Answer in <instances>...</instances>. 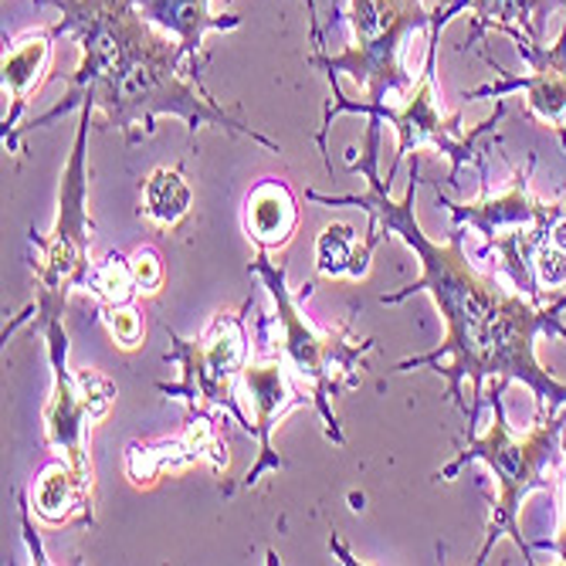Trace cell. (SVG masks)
<instances>
[{"label":"cell","instance_id":"1","mask_svg":"<svg viewBox=\"0 0 566 566\" xmlns=\"http://www.w3.org/2000/svg\"><path fill=\"white\" fill-rule=\"evenodd\" d=\"M377 149H380V119L367 116V139L364 157L356 160L353 146L346 149V167L353 174L367 177V193H319L305 190L308 200L326 203V208H364L370 221H377L387 234L400 238L418 254L421 275L403 285L394 295H384V305H397L410 295H431L438 316L444 323V339L421 356L400 359L390 374L407 370H434L448 380V397L465 410L469 438L479 424V407L485 397V384H526L536 397V421L553 418L559 407H566V384L556 380L536 356L539 336L566 339L559 316L549 313V305L533 302L530 295H512L495 279L472 269L465 259V228H454L444 244L431 241L415 214V197L421 187V160L410 164V184L403 200L390 197V180L377 174Z\"/></svg>","mask_w":566,"mask_h":566},{"label":"cell","instance_id":"2","mask_svg":"<svg viewBox=\"0 0 566 566\" xmlns=\"http://www.w3.org/2000/svg\"><path fill=\"white\" fill-rule=\"evenodd\" d=\"M51 4L62 11L55 34L78 44L82 62L65 78L69 92L59 106L18 129V149L21 133L28 129H41L72 109H98L109 126L123 133L126 146L157 133L160 116H177L187 123L190 136H197L200 126H218L279 153L275 139L218 106L214 95L190 75L184 78L187 65L180 44L153 28L139 14L136 0H51Z\"/></svg>","mask_w":566,"mask_h":566},{"label":"cell","instance_id":"3","mask_svg":"<svg viewBox=\"0 0 566 566\" xmlns=\"http://www.w3.org/2000/svg\"><path fill=\"white\" fill-rule=\"evenodd\" d=\"M461 11H465V0H448L444 8H434V24L428 31V55H424V65H421V75L418 82L410 85V92L397 102H380V106H370V102H356V98H346L339 92V82H329L333 88V98L326 102V113H323V126L316 133V143L319 149L326 153V136H329V126L336 116H377V119H387L394 129H397V160L387 174V180L397 177V170L403 167V160L418 157L421 149H434L438 157H448L451 164V187H458L461 180V170H465L469 164H482V157L475 153V143L479 136L492 133L505 109L495 106V113L489 119H482L479 126H472L469 133L461 129V116H465V109H458L451 116H441L438 113V92H434V72H438V44H441V28L458 18Z\"/></svg>","mask_w":566,"mask_h":566},{"label":"cell","instance_id":"4","mask_svg":"<svg viewBox=\"0 0 566 566\" xmlns=\"http://www.w3.org/2000/svg\"><path fill=\"white\" fill-rule=\"evenodd\" d=\"M489 403H492V424H489V434L485 438H469V448L458 451V458L451 465H444L434 479L438 482H451L461 469L469 465V461H482V465L492 469L495 475V485H499V495L492 502V516H489V526H485V543L475 556V563H485L492 546L509 536L516 543L526 556V563H536L533 559V546L523 539V530H520V509H523V499L536 489L549 492L556 489L553 479H546L549 469H559L566 461V407L563 415L556 418H543L533 424V431L526 438L512 434V424L505 418V403H502V387H492L489 390Z\"/></svg>","mask_w":566,"mask_h":566},{"label":"cell","instance_id":"5","mask_svg":"<svg viewBox=\"0 0 566 566\" xmlns=\"http://www.w3.org/2000/svg\"><path fill=\"white\" fill-rule=\"evenodd\" d=\"M248 269L262 279V285L269 289V295L275 302L279 356L295 370V377L308 387L313 407L319 410V418H323L326 438L336 448H343L346 434H343L339 418L333 410V397H339V390L359 387L356 367L364 364V356L377 343L374 339H356L346 323L329 329V333H319L313 323L302 316L298 295H292L289 282H285V265L272 262V251L259 248V254H254Z\"/></svg>","mask_w":566,"mask_h":566},{"label":"cell","instance_id":"6","mask_svg":"<svg viewBox=\"0 0 566 566\" xmlns=\"http://www.w3.org/2000/svg\"><path fill=\"white\" fill-rule=\"evenodd\" d=\"M88 126H92V109H82L75 143L69 153V164L62 174V190H59V218L51 234H31L34 244V262H31V279H34V305H31V329L41 333L48 323L62 319L69 295L75 289H88V275L95 269L92 262V234L95 224L88 218ZM18 319V323H21Z\"/></svg>","mask_w":566,"mask_h":566},{"label":"cell","instance_id":"7","mask_svg":"<svg viewBox=\"0 0 566 566\" xmlns=\"http://www.w3.org/2000/svg\"><path fill=\"white\" fill-rule=\"evenodd\" d=\"M536 157H526V170H516L509 190L485 193L472 203H454L434 187V197L441 208H448L454 228H475L485 238V248L499 254L502 272L512 279L520 292H526L533 302H543V285L536 279V254L553 238L556 224L566 218V200H536L530 193Z\"/></svg>","mask_w":566,"mask_h":566},{"label":"cell","instance_id":"8","mask_svg":"<svg viewBox=\"0 0 566 566\" xmlns=\"http://www.w3.org/2000/svg\"><path fill=\"white\" fill-rule=\"evenodd\" d=\"M353 44L339 55H308V65L326 72L329 82L349 75L367 92L364 102L380 106L410 92V72L403 65V44L418 31H431L434 11L424 0H349L346 11Z\"/></svg>","mask_w":566,"mask_h":566},{"label":"cell","instance_id":"9","mask_svg":"<svg viewBox=\"0 0 566 566\" xmlns=\"http://www.w3.org/2000/svg\"><path fill=\"white\" fill-rule=\"evenodd\" d=\"M254 308V298H248L238 313H218L211 326L197 339H180L170 333V353L167 359L180 364V384H157L160 394L184 400L190 415H228L234 418L248 434L254 431V418H248L234 384L241 380L248 367V313Z\"/></svg>","mask_w":566,"mask_h":566},{"label":"cell","instance_id":"10","mask_svg":"<svg viewBox=\"0 0 566 566\" xmlns=\"http://www.w3.org/2000/svg\"><path fill=\"white\" fill-rule=\"evenodd\" d=\"M41 336L51 367V397L44 407L48 444L62 458H69L75 469L92 475L85 431L109 415V407L116 403V384L109 377H102L98 370H82L75 377L69 374V333L62 319L48 323Z\"/></svg>","mask_w":566,"mask_h":566},{"label":"cell","instance_id":"11","mask_svg":"<svg viewBox=\"0 0 566 566\" xmlns=\"http://www.w3.org/2000/svg\"><path fill=\"white\" fill-rule=\"evenodd\" d=\"M520 55L530 62V75H505L495 59L485 55V62L502 75L492 85H479L465 92V106L475 98H505L509 92H523L526 95V109L536 116L543 126H549L563 149H566V11H563V28L553 44H533V41H516Z\"/></svg>","mask_w":566,"mask_h":566},{"label":"cell","instance_id":"12","mask_svg":"<svg viewBox=\"0 0 566 566\" xmlns=\"http://www.w3.org/2000/svg\"><path fill=\"white\" fill-rule=\"evenodd\" d=\"M289 364L282 356L275 359H265V364H251L241 374V384H244V394L251 400V410H254V441H259V458H254V465L244 472V479H238L234 485L224 489V495H234L241 489H254L262 482V475L269 472H282L285 469V458L275 451V428L279 421L289 415L295 407H305L313 403V397H302L292 384H289Z\"/></svg>","mask_w":566,"mask_h":566},{"label":"cell","instance_id":"13","mask_svg":"<svg viewBox=\"0 0 566 566\" xmlns=\"http://www.w3.org/2000/svg\"><path fill=\"white\" fill-rule=\"evenodd\" d=\"M197 461H208L218 475L228 472V444L218 434V415H190L177 438L133 441L126 448V475L133 485H153L160 475L190 469Z\"/></svg>","mask_w":566,"mask_h":566},{"label":"cell","instance_id":"14","mask_svg":"<svg viewBox=\"0 0 566 566\" xmlns=\"http://www.w3.org/2000/svg\"><path fill=\"white\" fill-rule=\"evenodd\" d=\"M136 8L153 28H160L180 44L187 75L193 82H200V72H203V55H200L203 34L241 28L238 14H214L211 0H136Z\"/></svg>","mask_w":566,"mask_h":566},{"label":"cell","instance_id":"15","mask_svg":"<svg viewBox=\"0 0 566 566\" xmlns=\"http://www.w3.org/2000/svg\"><path fill=\"white\" fill-rule=\"evenodd\" d=\"M59 34L55 28H44L34 34H24L21 41L11 44V51H4V62H0V85H4V95L11 98V109L4 116V146L8 153H21L18 149V123L28 109L31 95L41 88L44 82V69L51 59V48H55Z\"/></svg>","mask_w":566,"mask_h":566},{"label":"cell","instance_id":"16","mask_svg":"<svg viewBox=\"0 0 566 566\" xmlns=\"http://www.w3.org/2000/svg\"><path fill=\"white\" fill-rule=\"evenodd\" d=\"M95 475L75 469L69 458H55L31 482V512L44 526H65L75 516L92 526Z\"/></svg>","mask_w":566,"mask_h":566},{"label":"cell","instance_id":"17","mask_svg":"<svg viewBox=\"0 0 566 566\" xmlns=\"http://www.w3.org/2000/svg\"><path fill=\"white\" fill-rule=\"evenodd\" d=\"M298 228V197L279 177L259 180L244 197V231L254 248L282 251Z\"/></svg>","mask_w":566,"mask_h":566},{"label":"cell","instance_id":"18","mask_svg":"<svg viewBox=\"0 0 566 566\" xmlns=\"http://www.w3.org/2000/svg\"><path fill=\"white\" fill-rule=\"evenodd\" d=\"M563 0H465V11L472 14V44L482 41L485 31H502L512 41H543V21Z\"/></svg>","mask_w":566,"mask_h":566},{"label":"cell","instance_id":"19","mask_svg":"<svg viewBox=\"0 0 566 566\" xmlns=\"http://www.w3.org/2000/svg\"><path fill=\"white\" fill-rule=\"evenodd\" d=\"M384 228L370 221L367 238H359L349 224H326L316 241V272L323 279H364L370 272L374 251L384 241Z\"/></svg>","mask_w":566,"mask_h":566},{"label":"cell","instance_id":"20","mask_svg":"<svg viewBox=\"0 0 566 566\" xmlns=\"http://www.w3.org/2000/svg\"><path fill=\"white\" fill-rule=\"evenodd\" d=\"M193 208V190L180 167H157L143 184V214L164 234H174Z\"/></svg>","mask_w":566,"mask_h":566},{"label":"cell","instance_id":"21","mask_svg":"<svg viewBox=\"0 0 566 566\" xmlns=\"http://www.w3.org/2000/svg\"><path fill=\"white\" fill-rule=\"evenodd\" d=\"M98 305H119V302H136L139 292H136V282H133V272H129V259L119 251H109L106 259L95 262L92 275H88V289Z\"/></svg>","mask_w":566,"mask_h":566},{"label":"cell","instance_id":"22","mask_svg":"<svg viewBox=\"0 0 566 566\" xmlns=\"http://www.w3.org/2000/svg\"><path fill=\"white\" fill-rule=\"evenodd\" d=\"M98 319L106 323L113 343L119 349H139L143 346V336H146V323H143V313L136 308V302H119V305H98Z\"/></svg>","mask_w":566,"mask_h":566},{"label":"cell","instance_id":"23","mask_svg":"<svg viewBox=\"0 0 566 566\" xmlns=\"http://www.w3.org/2000/svg\"><path fill=\"white\" fill-rule=\"evenodd\" d=\"M129 272H133V282H136V292L139 295H157L167 282V265H164V254L153 248V244H143L129 254Z\"/></svg>","mask_w":566,"mask_h":566},{"label":"cell","instance_id":"24","mask_svg":"<svg viewBox=\"0 0 566 566\" xmlns=\"http://www.w3.org/2000/svg\"><path fill=\"white\" fill-rule=\"evenodd\" d=\"M536 279L549 292H556V285L566 282V251L556 248L553 241H546L536 254Z\"/></svg>","mask_w":566,"mask_h":566},{"label":"cell","instance_id":"25","mask_svg":"<svg viewBox=\"0 0 566 566\" xmlns=\"http://www.w3.org/2000/svg\"><path fill=\"white\" fill-rule=\"evenodd\" d=\"M563 444H566V441H563ZM536 546L556 553L559 563H566V461H563V526H559V536H556L553 543H536ZM536 546H533V549H536Z\"/></svg>","mask_w":566,"mask_h":566},{"label":"cell","instance_id":"26","mask_svg":"<svg viewBox=\"0 0 566 566\" xmlns=\"http://www.w3.org/2000/svg\"><path fill=\"white\" fill-rule=\"evenodd\" d=\"M305 4V14H308V31H313V44L323 48L326 38H323V28H319V11H316V0H302Z\"/></svg>","mask_w":566,"mask_h":566},{"label":"cell","instance_id":"27","mask_svg":"<svg viewBox=\"0 0 566 566\" xmlns=\"http://www.w3.org/2000/svg\"><path fill=\"white\" fill-rule=\"evenodd\" d=\"M549 241H553L556 248H563V251H566V218L556 224V231H553V238H549Z\"/></svg>","mask_w":566,"mask_h":566},{"label":"cell","instance_id":"28","mask_svg":"<svg viewBox=\"0 0 566 566\" xmlns=\"http://www.w3.org/2000/svg\"><path fill=\"white\" fill-rule=\"evenodd\" d=\"M563 308H566V292H563V295H556V298L549 302V313H553V316H559Z\"/></svg>","mask_w":566,"mask_h":566}]
</instances>
